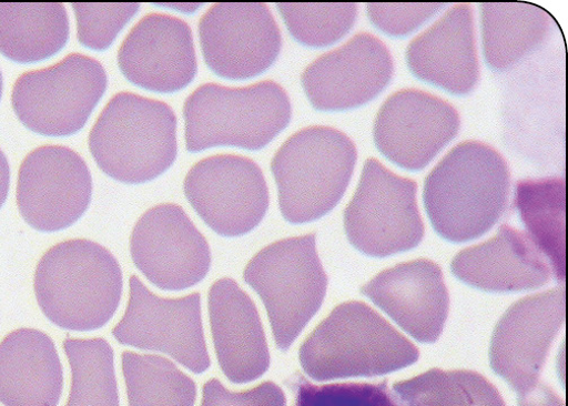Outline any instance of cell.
Here are the masks:
<instances>
[{"mask_svg":"<svg viewBox=\"0 0 568 406\" xmlns=\"http://www.w3.org/2000/svg\"><path fill=\"white\" fill-rule=\"evenodd\" d=\"M564 321L562 287L524 298L513 305L503 315L493 334V369L518 389L532 386Z\"/></svg>","mask_w":568,"mask_h":406,"instance_id":"18","label":"cell"},{"mask_svg":"<svg viewBox=\"0 0 568 406\" xmlns=\"http://www.w3.org/2000/svg\"><path fill=\"white\" fill-rule=\"evenodd\" d=\"M112 335L123 346L165 354L195 374L206 372L212 364L200 293L161 298L132 276L128 309Z\"/></svg>","mask_w":568,"mask_h":406,"instance_id":"10","label":"cell"},{"mask_svg":"<svg viewBox=\"0 0 568 406\" xmlns=\"http://www.w3.org/2000/svg\"><path fill=\"white\" fill-rule=\"evenodd\" d=\"M290 33L300 43L324 48L344 38L354 27L356 3H281L276 6Z\"/></svg>","mask_w":568,"mask_h":406,"instance_id":"30","label":"cell"},{"mask_svg":"<svg viewBox=\"0 0 568 406\" xmlns=\"http://www.w3.org/2000/svg\"><path fill=\"white\" fill-rule=\"evenodd\" d=\"M184 194L215 233L225 237L254 231L270 207V190L261 166L245 156L213 155L185 175Z\"/></svg>","mask_w":568,"mask_h":406,"instance_id":"11","label":"cell"},{"mask_svg":"<svg viewBox=\"0 0 568 406\" xmlns=\"http://www.w3.org/2000/svg\"><path fill=\"white\" fill-rule=\"evenodd\" d=\"M286 384L294 395V406H415L386 380L317 385L298 373Z\"/></svg>","mask_w":568,"mask_h":406,"instance_id":"31","label":"cell"},{"mask_svg":"<svg viewBox=\"0 0 568 406\" xmlns=\"http://www.w3.org/2000/svg\"><path fill=\"white\" fill-rule=\"evenodd\" d=\"M70 38V18L61 3H0V53L21 62L54 55Z\"/></svg>","mask_w":568,"mask_h":406,"instance_id":"25","label":"cell"},{"mask_svg":"<svg viewBox=\"0 0 568 406\" xmlns=\"http://www.w3.org/2000/svg\"><path fill=\"white\" fill-rule=\"evenodd\" d=\"M406 58L417 79L455 95L470 93L479 80L471 6H454L409 43Z\"/></svg>","mask_w":568,"mask_h":406,"instance_id":"21","label":"cell"},{"mask_svg":"<svg viewBox=\"0 0 568 406\" xmlns=\"http://www.w3.org/2000/svg\"><path fill=\"white\" fill-rule=\"evenodd\" d=\"M121 364L130 406H194L195 382L169 359L124 352Z\"/></svg>","mask_w":568,"mask_h":406,"instance_id":"27","label":"cell"},{"mask_svg":"<svg viewBox=\"0 0 568 406\" xmlns=\"http://www.w3.org/2000/svg\"><path fill=\"white\" fill-rule=\"evenodd\" d=\"M64 369L52 338L22 327L0 343V403L6 406H58Z\"/></svg>","mask_w":568,"mask_h":406,"instance_id":"23","label":"cell"},{"mask_svg":"<svg viewBox=\"0 0 568 406\" xmlns=\"http://www.w3.org/2000/svg\"><path fill=\"white\" fill-rule=\"evenodd\" d=\"M394 386L416 406H504L496 390L470 372L434 369Z\"/></svg>","mask_w":568,"mask_h":406,"instance_id":"29","label":"cell"},{"mask_svg":"<svg viewBox=\"0 0 568 406\" xmlns=\"http://www.w3.org/2000/svg\"><path fill=\"white\" fill-rule=\"evenodd\" d=\"M92 191L88 164L67 146H40L19 170V212L38 232L54 233L78 223L90 207Z\"/></svg>","mask_w":568,"mask_h":406,"instance_id":"12","label":"cell"},{"mask_svg":"<svg viewBox=\"0 0 568 406\" xmlns=\"http://www.w3.org/2000/svg\"><path fill=\"white\" fill-rule=\"evenodd\" d=\"M394 72L387 45L362 32L311 62L301 82L313 108L344 111L374 100L389 85Z\"/></svg>","mask_w":568,"mask_h":406,"instance_id":"16","label":"cell"},{"mask_svg":"<svg viewBox=\"0 0 568 406\" xmlns=\"http://www.w3.org/2000/svg\"><path fill=\"white\" fill-rule=\"evenodd\" d=\"M483 49L493 71L509 70L548 37L554 20L531 3H484Z\"/></svg>","mask_w":568,"mask_h":406,"instance_id":"24","label":"cell"},{"mask_svg":"<svg viewBox=\"0 0 568 406\" xmlns=\"http://www.w3.org/2000/svg\"><path fill=\"white\" fill-rule=\"evenodd\" d=\"M416 194L414 180L395 174L375 159L367 160L344 216L351 244L374 257L416 247L425 233Z\"/></svg>","mask_w":568,"mask_h":406,"instance_id":"9","label":"cell"},{"mask_svg":"<svg viewBox=\"0 0 568 406\" xmlns=\"http://www.w3.org/2000/svg\"><path fill=\"white\" fill-rule=\"evenodd\" d=\"M362 294L423 344L437 341L449 314L444 274L425 258L384 271L362 288Z\"/></svg>","mask_w":568,"mask_h":406,"instance_id":"19","label":"cell"},{"mask_svg":"<svg viewBox=\"0 0 568 406\" xmlns=\"http://www.w3.org/2000/svg\"><path fill=\"white\" fill-rule=\"evenodd\" d=\"M515 206L527 235L548 261L558 283L565 281V181H520Z\"/></svg>","mask_w":568,"mask_h":406,"instance_id":"26","label":"cell"},{"mask_svg":"<svg viewBox=\"0 0 568 406\" xmlns=\"http://www.w3.org/2000/svg\"><path fill=\"white\" fill-rule=\"evenodd\" d=\"M176 125V115L165 102L120 92L97 119L89 149L108 176L128 184L145 183L173 165Z\"/></svg>","mask_w":568,"mask_h":406,"instance_id":"4","label":"cell"},{"mask_svg":"<svg viewBox=\"0 0 568 406\" xmlns=\"http://www.w3.org/2000/svg\"><path fill=\"white\" fill-rule=\"evenodd\" d=\"M131 254L141 273L163 291L196 286L212 264L207 240L174 203H162L139 220L131 236Z\"/></svg>","mask_w":568,"mask_h":406,"instance_id":"13","label":"cell"},{"mask_svg":"<svg viewBox=\"0 0 568 406\" xmlns=\"http://www.w3.org/2000/svg\"><path fill=\"white\" fill-rule=\"evenodd\" d=\"M418 349L364 303L337 306L300 349V363L314 380L376 376L417 362Z\"/></svg>","mask_w":568,"mask_h":406,"instance_id":"3","label":"cell"},{"mask_svg":"<svg viewBox=\"0 0 568 406\" xmlns=\"http://www.w3.org/2000/svg\"><path fill=\"white\" fill-rule=\"evenodd\" d=\"M34 294L55 326L91 332L114 316L122 296V271L113 254L97 242L74 238L50 247L39 260Z\"/></svg>","mask_w":568,"mask_h":406,"instance_id":"2","label":"cell"},{"mask_svg":"<svg viewBox=\"0 0 568 406\" xmlns=\"http://www.w3.org/2000/svg\"><path fill=\"white\" fill-rule=\"evenodd\" d=\"M460 129L457 109L419 90L394 93L378 111L373 129L378 152L396 165L419 171L455 140Z\"/></svg>","mask_w":568,"mask_h":406,"instance_id":"15","label":"cell"},{"mask_svg":"<svg viewBox=\"0 0 568 406\" xmlns=\"http://www.w3.org/2000/svg\"><path fill=\"white\" fill-rule=\"evenodd\" d=\"M210 319L220 367L230 382L246 384L271 366V354L257 306L232 280L210 292Z\"/></svg>","mask_w":568,"mask_h":406,"instance_id":"20","label":"cell"},{"mask_svg":"<svg viewBox=\"0 0 568 406\" xmlns=\"http://www.w3.org/2000/svg\"><path fill=\"white\" fill-rule=\"evenodd\" d=\"M3 97V75L2 72H0V100H2Z\"/></svg>","mask_w":568,"mask_h":406,"instance_id":"37","label":"cell"},{"mask_svg":"<svg viewBox=\"0 0 568 406\" xmlns=\"http://www.w3.org/2000/svg\"><path fill=\"white\" fill-rule=\"evenodd\" d=\"M11 185V168L4 152L0 150V210L8 200Z\"/></svg>","mask_w":568,"mask_h":406,"instance_id":"35","label":"cell"},{"mask_svg":"<svg viewBox=\"0 0 568 406\" xmlns=\"http://www.w3.org/2000/svg\"><path fill=\"white\" fill-rule=\"evenodd\" d=\"M202 406H286V396L274 382L244 392H231L213 378L204 385Z\"/></svg>","mask_w":568,"mask_h":406,"instance_id":"34","label":"cell"},{"mask_svg":"<svg viewBox=\"0 0 568 406\" xmlns=\"http://www.w3.org/2000/svg\"><path fill=\"white\" fill-rule=\"evenodd\" d=\"M78 39L93 50L108 49L140 11L139 3H75Z\"/></svg>","mask_w":568,"mask_h":406,"instance_id":"32","label":"cell"},{"mask_svg":"<svg viewBox=\"0 0 568 406\" xmlns=\"http://www.w3.org/2000/svg\"><path fill=\"white\" fill-rule=\"evenodd\" d=\"M106 87L100 61L71 53L53 65L22 74L13 85L12 105L31 131L67 138L84 128Z\"/></svg>","mask_w":568,"mask_h":406,"instance_id":"8","label":"cell"},{"mask_svg":"<svg viewBox=\"0 0 568 406\" xmlns=\"http://www.w3.org/2000/svg\"><path fill=\"white\" fill-rule=\"evenodd\" d=\"M447 7L437 3H371L366 6V12L377 29L392 37H405Z\"/></svg>","mask_w":568,"mask_h":406,"instance_id":"33","label":"cell"},{"mask_svg":"<svg viewBox=\"0 0 568 406\" xmlns=\"http://www.w3.org/2000/svg\"><path fill=\"white\" fill-rule=\"evenodd\" d=\"M356 161V146L341 130L312 125L293 133L272 162L285 221L305 224L331 213L349 185Z\"/></svg>","mask_w":568,"mask_h":406,"instance_id":"6","label":"cell"},{"mask_svg":"<svg viewBox=\"0 0 568 406\" xmlns=\"http://www.w3.org/2000/svg\"><path fill=\"white\" fill-rule=\"evenodd\" d=\"M244 282L265 304L277 349L287 352L321 309L328 277L315 234L277 241L250 260Z\"/></svg>","mask_w":568,"mask_h":406,"instance_id":"7","label":"cell"},{"mask_svg":"<svg viewBox=\"0 0 568 406\" xmlns=\"http://www.w3.org/2000/svg\"><path fill=\"white\" fill-rule=\"evenodd\" d=\"M204 59L227 80H246L266 72L282 50V33L265 3H217L200 21Z\"/></svg>","mask_w":568,"mask_h":406,"instance_id":"14","label":"cell"},{"mask_svg":"<svg viewBox=\"0 0 568 406\" xmlns=\"http://www.w3.org/2000/svg\"><path fill=\"white\" fill-rule=\"evenodd\" d=\"M462 282L486 292H520L547 285L552 270L527 233L503 225L490 240L460 252L452 264Z\"/></svg>","mask_w":568,"mask_h":406,"instance_id":"22","label":"cell"},{"mask_svg":"<svg viewBox=\"0 0 568 406\" xmlns=\"http://www.w3.org/2000/svg\"><path fill=\"white\" fill-rule=\"evenodd\" d=\"M183 116L187 152L219 146L258 151L287 126L292 104L285 89L274 81L245 88L207 83L187 97Z\"/></svg>","mask_w":568,"mask_h":406,"instance_id":"5","label":"cell"},{"mask_svg":"<svg viewBox=\"0 0 568 406\" xmlns=\"http://www.w3.org/2000/svg\"><path fill=\"white\" fill-rule=\"evenodd\" d=\"M161 8H166L170 10H174L180 13H195L197 12L203 4L200 3H172V4H159Z\"/></svg>","mask_w":568,"mask_h":406,"instance_id":"36","label":"cell"},{"mask_svg":"<svg viewBox=\"0 0 568 406\" xmlns=\"http://www.w3.org/2000/svg\"><path fill=\"white\" fill-rule=\"evenodd\" d=\"M64 351L72 368L67 406H120L114 353L105 338H68Z\"/></svg>","mask_w":568,"mask_h":406,"instance_id":"28","label":"cell"},{"mask_svg":"<svg viewBox=\"0 0 568 406\" xmlns=\"http://www.w3.org/2000/svg\"><path fill=\"white\" fill-rule=\"evenodd\" d=\"M118 64L123 77L140 88L178 92L191 84L199 71L192 28L169 14H148L122 41Z\"/></svg>","mask_w":568,"mask_h":406,"instance_id":"17","label":"cell"},{"mask_svg":"<svg viewBox=\"0 0 568 406\" xmlns=\"http://www.w3.org/2000/svg\"><path fill=\"white\" fill-rule=\"evenodd\" d=\"M511 174L491 146L469 141L457 145L432 170L424 203L436 233L454 243L490 231L508 207Z\"/></svg>","mask_w":568,"mask_h":406,"instance_id":"1","label":"cell"}]
</instances>
